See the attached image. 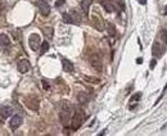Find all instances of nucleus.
<instances>
[{"instance_id":"1","label":"nucleus","mask_w":167,"mask_h":136,"mask_svg":"<svg viewBox=\"0 0 167 136\" xmlns=\"http://www.w3.org/2000/svg\"><path fill=\"white\" fill-rule=\"evenodd\" d=\"M73 116V108L67 100H63L60 104V110H59V119L60 123L63 126H68V123H71V119H72Z\"/></svg>"},{"instance_id":"2","label":"nucleus","mask_w":167,"mask_h":136,"mask_svg":"<svg viewBox=\"0 0 167 136\" xmlns=\"http://www.w3.org/2000/svg\"><path fill=\"white\" fill-rule=\"evenodd\" d=\"M85 121V113L82 109H77L76 112H73V116H72V119H71V128L73 131L75 130H79L81 126H82Z\"/></svg>"},{"instance_id":"3","label":"nucleus","mask_w":167,"mask_h":136,"mask_svg":"<svg viewBox=\"0 0 167 136\" xmlns=\"http://www.w3.org/2000/svg\"><path fill=\"white\" fill-rule=\"evenodd\" d=\"M89 63L91 64V67L94 68V70H97L98 72L102 71L103 68V64H102V58H100L99 54H93L89 57Z\"/></svg>"},{"instance_id":"4","label":"nucleus","mask_w":167,"mask_h":136,"mask_svg":"<svg viewBox=\"0 0 167 136\" xmlns=\"http://www.w3.org/2000/svg\"><path fill=\"white\" fill-rule=\"evenodd\" d=\"M25 104H26V107L28 109L35 110V112L39 110V107H40L39 99L35 98V96H28V98H26L25 99Z\"/></svg>"},{"instance_id":"5","label":"nucleus","mask_w":167,"mask_h":136,"mask_svg":"<svg viewBox=\"0 0 167 136\" xmlns=\"http://www.w3.org/2000/svg\"><path fill=\"white\" fill-rule=\"evenodd\" d=\"M28 44H30V48L32 50H37L41 45L40 36L37 35V33H32V35H30V37H28Z\"/></svg>"},{"instance_id":"6","label":"nucleus","mask_w":167,"mask_h":136,"mask_svg":"<svg viewBox=\"0 0 167 136\" xmlns=\"http://www.w3.org/2000/svg\"><path fill=\"white\" fill-rule=\"evenodd\" d=\"M91 23L98 31H104V22H103L102 17L98 16V14H94L91 17Z\"/></svg>"},{"instance_id":"7","label":"nucleus","mask_w":167,"mask_h":136,"mask_svg":"<svg viewBox=\"0 0 167 136\" xmlns=\"http://www.w3.org/2000/svg\"><path fill=\"white\" fill-rule=\"evenodd\" d=\"M165 53V45L162 46L159 41H156L153 44V46H152V54L154 57H162Z\"/></svg>"},{"instance_id":"8","label":"nucleus","mask_w":167,"mask_h":136,"mask_svg":"<svg viewBox=\"0 0 167 136\" xmlns=\"http://www.w3.org/2000/svg\"><path fill=\"white\" fill-rule=\"evenodd\" d=\"M17 68H18V71L21 72V73H26V72L30 71V62H28L27 59H20L17 63Z\"/></svg>"},{"instance_id":"9","label":"nucleus","mask_w":167,"mask_h":136,"mask_svg":"<svg viewBox=\"0 0 167 136\" xmlns=\"http://www.w3.org/2000/svg\"><path fill=\"white\" fill-rule=\"evenodd\" d=\"M37 7H39L40 9V13H41V16H49V13H50V7H49V4H48L46 2H44V0H39L37 2Z\"/></svg>"},{"instance_id":"10","label":"nucleus","mask_w":167,"mask_h":136,"mask_svg":"<svg viewBox=\"0 0 167 136\" xmlns=\"http://www.w3.org/2000/svg\"><path fill=\"white\" fill-rule=\"evenodd\" d=\"M13 113V109L11 107H3V108H0V118L2 119H7L9 116H12Z\"/></svg>"},{"instance_id":"11","label":"nucleus","mask_w":167,"mask_h":136,"mask_svg":"<svg viewBox=\"0 0 167 136\" xmlns=\"http://www.w3.org/2000/svg\"><path fill=\"white\" fill-rule=\"evenodd\" d=\"M21 123H22V117H21V116H18V114L13 116L12 119H11V127L13 130H16V128L20 127Z\"/></svg>"},{"instance_id":"12","label":"nucleus","mask_w":167,"mask_h":136,"mask_svg":"<svg viewBox=\"0 0 167 136\" xmlns=\"http://www.w3.org/2000/svg\"><path fill=\"white\" fill-rule=\"evenodd\" d=\"M102 5L103 8L106 9L108 13H113L116 11V7H114V4L112 2H109V0H102Z\"/></svg>"},{"instance_id":"13","label":"nucleus","mask_w":167,"mask_h":136,"mask_svg":"<svg viewBox=\"0 0 167 136\" xmlns=\"http://www.w3.org/2000/svg\"><path fill=\"white\" fill-rule=\"evenodd\" d=\"M62 64H63V70L66 72H73L75 67H73V63L68 60V59H62Z\"/></svg>"},{"instance_id":"14","label":"nucleus","mask_w":167,"mask_h":136,"mask_svg":"<svg viewBox=\"0 0 167 136\" xmlns=\"http://www.w3.org/2000/svg\"><path fill=\"white\" fill-rule=\"evenodd\" d=\"M11 45V40L5 33H0V48H7Z\"/></svg>"},{"instance_id":"15","label":"nucleus","mask_w":167,"mask_h":136,"mask_svg":"<svg viewBox=\"0 0 167 136\" xmlns=\"http://www.w3.org/2000/svg\"><path fill=\"white\" fill-rule=\"evenodd\" d=\"M77 100H79L80 104H86L89 101V96L85 91H80V93L77 94Z\"/></svg>"},{"instance_id":"16","label":"nucleus","mask_w":167,"mask_h":136,"mask_svg":"<svg viewBox=\"0 0 167 136\" xmlns=\"http://www.w3.org/2000/svg\"><path fill=\"white\" fill-rule=\"evenodd\" d=\"M91 4H93V0H81V9L84 11L85 14L89 13V9Z\"/></svg>"},{"instance_id":"17","label":"nucleus","mask_w":167,"mask_h":136,"mask_svg":"<svg viewBox=\"0 0 167 136\" xmlns=\"http://www.w3.org/2000/svg\"><path fill=\"white\" fill-rule=\"evenodd\" d=\"M42 32H44L45 37L48 39V40H50V39H53V35H54V30L51 27H45L42 28Z\"/></svg>"},{"instance_id":"18","label":"nucleus","mask_w":167,"mask_h":136,"mask_svg":"<svg viewBox=\"0 0 167 136\" xmlns=\"http://www.w3.org/2000/svg\"><path fill=\"white\" fill-rule=\"evenodd\" d=\"M107 32H108V35L111 36V37L116 36L117 31H116V27H114L113 23H107Z\"/></svg>"},{"instance_id":"19","label":"nucleus","mask_w":167,"mask_h":136,"mask_svg":"<svg viewBox=\"0 0 167 136\" xmlns=\"http://www.w3.org/2000/svg\"><path fill=\"white\" fill-rule=\"evenodd\" d=\"M70 13H71V16H72L73 21H75V25H80V23H81V17H80V14L76 12V11H71Z\"/></svg>"},{"instance_id":"20","label":"nucleus","mask_w":167,"mask_h":136,"mask_svg":"<svg viewBox=\"0 0 167 136\" xmlns=\"http://www.w3.org/2000/svg\"><path fill=\"white\" fill-rule=\"evenodd\" d=\"M63 22L64 23H71V25H75V21L72 16H71V13H64L63 14Z\"/></svg>"},{"instance_id":"21","label":"nucleus","mask_w":167,"mask_h":136,"mask_svg":"<svg viewBox=\"0 0 167 136\" xmlns=\"http://www.w3.org/2000/svg\"><path fill=\"white\" fill-rule=\"evenodd\" d=\"M49 50V42L48 41H42L40 45V54H45V53Z\"/></svg>"},{"instance_id":"22","label":"nucleus","mask_w":167,"mask_h":136,"mask_svg":"<svg viewBox=\"0 0 167 136\" xmlns=\"http://www.w3.org/2000/svg\"><path fill=\"white\" fill-rule=\"evenodd\" d=\"M159 39L162 41H163V44L166 45L167 44V30H161V32H159Z\"/></svg>"},{"instance_id":"23","label":"nucleus","mask_w":167,"mask_h":136,"mask_svg":"<svg viewBox=\"0 0 167 136\" xmlns=\"http://www.w3.org/2000/svg\"><path fill=\"white\" fill-rule=\"evenodd\" d=\"M85 81H88V82H91V84H99V79H97V77H91V76H85L84 77Z\"/></svg>"},{"instance_id":"24","label":"nucleus","mask_w":167,"mask_h":136,"mask_svg":"<svg viewBox=\"0 0 167 136\" xmlns=\"http://www.w3.org/2000/svg\"><path fill=\"white\" fill-rule=\"evenodd\" d=\"M141 98V93H136L135 95H132L130 98V103H136L138 100H139Z\"/></svg>"},{"instance_id":"25","label":"nucleus","mask_w":167,"mask_h":136,"mask_svg":"<svg viewBox=\"0 0 167 136\" xmlns=\"http://www.w3.org/2000/svg\"><path fill=\"white\" fill-rule=\"evenodd\" d=\"M64 3H66V0H58V2H55V7H57V8H58V7H62Z\"/></svg>"},{"instance_id":"26","label":"nucleus","mask_w":167,"mask_h":136,"mask_svg":"<svg viewBox=\"0 0 167 136\" xmlns=\"http://www.w3.org/2000/svg\"><path fill=\"white\" fill-rule=\"evenodd\" d=\"M42 85H44V89H45V90H49V87H50V86H49V84H48V82H46L45 80H42Z\"/></svg>"},{"instance_id":"27","label":"nucleus","mask_w":167,"mask_h":136,"mask_svg":"<svg viewBox=\"0 0 167 136\" xmlns=\"http://www.w3.org/2000/svg\"><path fill=\"white\" fill-rule=\"evenodd\" d=\"M138 2H139L141 5H145V4H147V0H138Z\"/></svg>"},{"instance_id":"28","label":"nucleus","mask_w":167,"mask_h":136,"mask_svg":"<svg viewBox=\"0 0 167 136\" xmlns=\"http://www.w3.org/2000/svg\"><path fill=\"white\" fill-rule=\"evenodd\" d=\"M154 66H156V60L153 59V60H152V63H150V68H154Z\"/></svg>"},{"instance_id":"29","label":"nucleus","mask_w":167,"mask_h":136,"mask_svg":"<svg viewBox=\"0 0 167 136\" xmlns=\"http://www.w3.org/2000/svg\"><path fill=\"white\" fill-rule=\"evenodd\" d=\"M3 9H4V7H3V4L0 3V16H2V13H3Z\"/></svg>"},{"instance_id":"30","label":"nucleus","mask_w":167,"mask_h":136,"mask_svg":"<svg viewBox=\"0 0 167 136\" xmlns=\"http://www.w3.org/2000/svg\"><path fill=\"white\" fill-rule=\"evenodd\" d=\"M141 62H143V59H141V58H139V59H138V60H136V63H139V64H140V63H141Z\"/></svg>"},{"instance_id":"31","label":"nucleus","mask_w":167,"mask_h":136,"mask_svg":"<svg viewBox=\"0 0 167 136\" xmlns=\"http://www.w3.org/2000/svg\"><path fill=\"white\" fill-rule=\"evenodd\" d=\"M163 14H165V16H167V5H166V8H165V12H163Z\"/></svg>"}]
</instances>
